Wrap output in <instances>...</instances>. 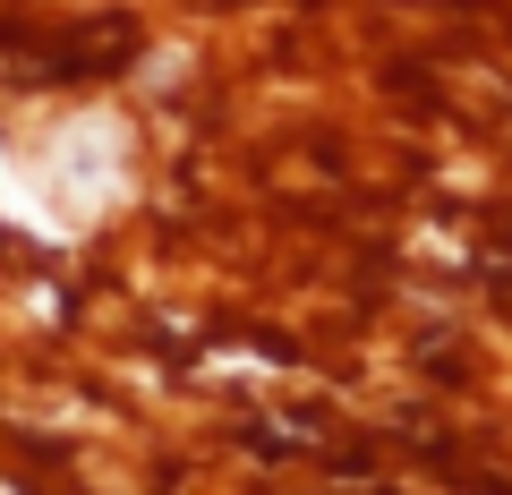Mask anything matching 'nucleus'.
<instances>
[{"instance_id":"1","label":"nucleus","mask_w":512,"mask_h":495,"mask_svg":"<svg viewBox=\"0 0 512 495\" xmlns=\"http://www.w3.org/2000/svg\"><path fill=\"white\" fill-rule=\"evenodd\" d=\"M120 163H128V137H120V120L86 111V120H69V129L52 137V171H43V180H52L60 197L77 205V214H103V205L120 197Z\"/></svg>"}]
</instances>
